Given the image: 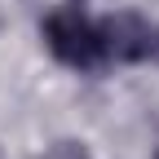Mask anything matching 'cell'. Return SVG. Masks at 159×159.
Masks as SVG:
<instances>
[{
	"instance_id": "obj_2",
	"label": "cell",
	"mask_w": 159,
	"mask_h": 159,
	"mask_svg": "<svg viewBox=\"0 0 159 159\" xmlns=\"http://www.w3.org/2000/svg\"><path fill=\"white\" fill-rule=\"evenodd\" d=\"M97 31H102L106 57H115V62H142V57H150L159 49L155 27L146 18H137V13H111Z\"/></svg>"
},
{
	"instance_id": "obj_1",
	"label": "cell",
	"mask_w": 159,
	"mask_h": 159,
	"mask_svg": "<svg viewBox=\"0 0 159 159\" xmlns=\"http://www.w3.org/2000/svg\"><path fill=\"white\" fill-rule=\"evenodd\" d=\"M44 40H49V49H53L57 62L80 66V71H93V66L106 57L102 31H97L80 9H57L49 22H44Z\"/></svg>"
},
{
	"instance_id": "obj_3",
	"label": "cell",
	"mask_w": 159,
	"mask_h": 159,
	"mask_svg": "<svg viewBox=\"0 0 159 159\" xmlns=\"http://www.w3.org/2000/svg\"><path fill=\"white\" fill-rule=\"evenodd\" d=\"M44 159H89V150L80 146V142H57V146H53Z\"/></svg>"
}]
</instances>
